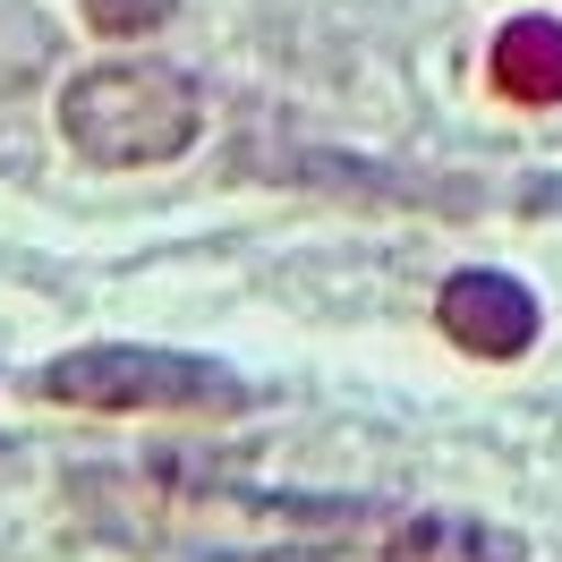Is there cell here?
<instances>
[{
    "instance_id": "6da1fadb",
    "label": "cell",
    "mask_w": 562,
    "mask_h": 562,
    "mask_svg": "<svg viewBox=\"0 0 562 562\" xmlns=\"http://www.w3.org/2000/svg\"><path fill=\"white\" fill-rule=\"evenodd\" d=\"M86 503H103L120 537H154V546H188V554H290V546H367L392 512L367 503H299V494H239V486H188V477H86Z\"/></svg>"
},
{
    "instance_id": "7a4b0ae2",
    "label": "cell",
    "mask_w": 562,
    "mask_h": 562,
    "mask_svg": "<svg viewBox=\"0 0 562 562\" xmlns=\"http://www.w3.org/2000/svg\"><path fill=\"white\" fill-rule=\"evenodd\" d=\"M60 128L86 162L103 171H145L196 145V86L162 60H111V69L69 77L60 94Z\"/></svg>"
},
{
    "instance_id": "3957f363",
    "label": "cell",
    "mask_w": 562,
    "mask_h": 562,
    "mask_svg": "<svg viewBox=\"0 0 562 562\" xmlns=\"http://www.w3.org/2000/svg\"><path fill=\"white\" fill-rule=\"evenodd\" d=\"M43 401H69V409H196V418H231L256 409V384H239L231 367L213 358H179V350H69L35 375Z\"/></svg>"
},
{
    "instance_id": "277c9868",
    "label": "cell",
    "mask_w": 562,
    "mask_h": 562,
    "mask_svg": "<svg viewBox=\"0 0 562 562\" xmlns=\"http://www.w3.org/2000/svg\"><path fill=\"white\" fill-rule=\"evenodd\" d=\"M443 333L477 358H520L537 341V299H528L512 273H452L443 281Z\"/></svg>"
},
{
    "instance_id": "5b68a950",
    "label": "cell",
    "mask_w": 562,
    "mask_h": 562,
    "mask_svg": "<svg viewBox=\"0 0 562 562\" xmlns=\"http://www.w3.org/2000/svg\"><path fill=\"white\" fill-rule=\"evenodd\" d=\"M384 562H528V546L494 520H460V512H409L392 520Z\"/></svg>"
},
{
    "instance_id": "8992f818",
    "label": "cell",
    "mask_w": 562,
    "mask_h": 562,
    "mask_svg": "<svg viewBox=\"0 0 562 562\" xmlns=\"http://www.w3.org/2000/svg\"><path fill=\"white\" fill-rule=\"evenodd\" d=\"M494 86L512 103H562V26L554 18H520L494 35Z\"/></svg>"
},
{
    "instance_id": "52a82bcc",
    "label": "cell",
    "mask_w": 562,
    "mask_h": 562,
    "mask_svg": "<svg viewBox=\"0 0 562 562\" xmlns=\"http://www.w3.org/2000/svg\"><path fill=\"white\" fill-rule=\"evenodd\" d=\"M171 9H179V0H86V18H94L103 35H154Z\"/></svg>"
}]
</instances>
